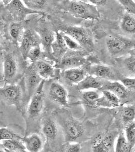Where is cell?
Wrapping results in <instances>:
<instances>
[{
	"instance_id": "1",
	"label": "cell",
	"mask_w": 135,
	"mask_h": 152,
	"mask_svg": "<svg viewBox=\"0 0 135 152\" xmlns=\"http://www.w3.org/2000/svg\"><path fill=\"white\" fill-rule=\"evenodd\" d=\"M108 52L113 57H120L134 50L135 41L119 35H111L106 40Z\"/></svg>"
},
{
	"instance_id": "2",
	"label": "cell",
	"mask_w": 135,
	"mask_h": 152,
	"mask_svg": "<svg viewBox=\"0 0 135 152\" xmlns=\"http://www.w3.org/2000/svg\"><path fill=\"white\" fill-rule=\"evenodd\" d=\"M0 99L21 111L23 99L22 87L20 84H8L0 87Z\"/></svg>"
},
{
	"instance_id": "3",
	"label": "cell",
	"mask_w": 135,
	"mask_h": 152,
	"mask_svg": "<svg viewBox=\"0 0 135 152\" xmlns=\"http://www.w3.org/2000/svg\"><path fill=\"white\" fill-rule=\"evenodd\" d=\"M69 12L76 18L98 20L100 13L96 6L80 1H72L68 6Z\"/></svg>"
},
{
	"instance_id": "4",
	"label": "cell",
	"mask_w": 135,
	"mask_h": 152,
	"mask_svg": "<svg viewBox=\"0 0 135 152\" xmlns=\"http://www.w3.org/2000/svg\"><path fill=\"white\" fill-rule=\"evenodd\" d=\"M61 119V126L66 142H75L83 135L85 128L80 121L68 115Z\"/></svg>"
},
{
	"instance_id": "5",
	"label": "cell",
	"mask_w": 135,
	"mask_h": 152,
	"mask_svg": "<svg viewBox=\"0 0 135 152\" xmlns=\"http://www.w3.org/2000/svg\"><path fill=\"white\" fill-rule=\"evenodd\" d=\"M44 84L45 80H43L30 99L27 110L28 117L30 119L38 117L43 112L44 107Z\"/></svg>"
},
{
	"instance_id": "6",
	"label": "cell",
	"mask_w": 135,
	"mask_h": 152,
	"mask_svg": "<svg viewBox=\"0 0 135 152\" xmlns=\"http://www.w3.org/2000/svg\"><path fill=\"white\" fill-rule=\"evenodd\" d=\"M62 31L77 42L83 49L89 51L93 50L94 43L92 37L83 28L76 26L68 27L63 29Z\"/></svg>"
},
{
	"instance_id": "7",
	"label": "cell",
	"mask_w": 135,
	"mask_h": 152,
	"mask_svg": "<svg viewBox=\"0 0 135 152\" xmlns=\"http://www.w3.org/2000/svg\"><path fill=\"white\" fill-rule=\"evenodd\" d=\"M5 7L14 20L18 23L24 20L26 16L30 14L41 13V12L28 8L21 0H13Z\"/></svg>"
},
{
	"instance_id": "8",
	"label": "cell",
	"mask_w": 135,
	"mask_h": 152,
	"mask_svg": "<svg viewBox=\"0 0 135 152\" xmlns=\"http://www.w3.org/2000/svg\"><path fill=\"white\" fill-rule=\"evenodd\" d=\"M74 53L66 54L58 61L55 67L58 69L63 71L66 69L81 67L85 64L86 59L83 56L80 54L76 53L77 51H73Z\"/></svg>"
},
{
	"instance_id": "9",
	"label": "cell",
	"mask_w": 135,
	"mask_h": 152,
	"mask_svg": "<svg viewBox=\"0 0 135 152\" xmlns=\"http://www.w3.org/2000/svg\"><path fill=\"white\" fill-rule=\"evenodd\" d=\"M40 44L41 39L37 33L30 29L24 31L20 41V49L24 60H26L28 52L33 47L40 46Z\"/></svg>"
},
{
	"instance_id": "10",
	"label": "cell",
	"mask_w": 135,
	"mask_h": 152,
	"mask_svg": "<svg viewBox=\"0 0 135 152\" xmlns=\"http://www.w3.org/2000/svg\"><path fill=\"white\" fill-rule=\"evenodd\" d=\"M49 96L51 100L63 107L68 106V94L63 86L58 82H53L49 89Z\"/></svg>"
},
{
	"instance_id": "11",
	"label": "cell",
	"mask_w": 135,
	"mask_h": 152,
	"mask_svg": "<svg viewBox=\"0 0 135 152\" xmlns=\"http://www.w3.org/2000/svg\"><path fill=\"white\" fill-rule=\"evenodd\" d=\"M43 79L36 73L33 64L28 67L24 79L26 95L30 99L35 91L38 88Z\"/></svg>"
},
{
	"instance_id": "12",
	"label": "cell",
	"mask_w": 135,
	"mask_h": 152,
	"mask_svg": "<svg viewBox=\"0 0 135 152\" xmlns=\"http://www.w3.org/2000/svg\"><path fill=\"white\" fill-rule=\"evenodd\" d=\"M3 69L4 78L6 82H11L15 79L18 72V64L12 54H8L4 57Z\"/></svg>"
},
{
	"instance_id": "13",
	"label": "cell",
	"mask_w": 135,
	"mask_h": 152,
	"mask_svg": "<svg viewBox=\"0 0 135 152\" xmlns=\"http://www.w3.org/2000/svg\"><path fill=\"white\" fill-rule=\"evenodd\" d=\"M89 72L91 75L101 79L116 81L118 78L113 69L106 65H94L90 66Z\"/></svg>"
},
{
	"instance_id": "14",
	"label": "cell",
	"mask_w": 135,
	"mask_h": 152,
	"mask_svg": "<svg viewBox=\"0 0 135 152\" xmlns=\"http://www.w3.org/2000/svg\"><path fill=\"white\" fill-rule=\"evenodd\" d=\"M33 65L36 73L44 80L55 78L57 76L56 67L48 62L40 60L33 62Z\"/></svg>"
},
{
	"instance_id": "15",
	"label": "cell",
	"mask_w": 135,
	"mask_h": 152,
	"mask_svg": "<svg viewBox=\"0 0 135 152\" xmlns=\"http://www.w3.org/2000/svg\"><path fill=\"white\" fill-rule=\"evenodd\" d=\"M42 132L46 140L48 141H53L57 138L59 128L57 122L52 118H47L42 122Z\"/></svg>"
},
{
	"instance_id": "16",
	"label": "cell",
	"mask_w": 135,
	"mask_h": 152,
	"mask_svg": "<svg viewBox=\"0 0 135 152\" xmlns=\"http://www.w3.org/2000/svg\"><path fill=\"white\" fill-rule=\"evenodd\" d=\"M68 49L63 40L62 33L56 32L55 40L51 46L53 58L59 61L67 52Z\"/></svg>"
},
{
	"instance_id": "17",
	"label": "cell",
	"mask_w": 135,
	"mask_h": 152,
	"mask_svg": "<svg viewBox=\"0 0 135 152\" xmlns=\"http://www.w3.org/2000/svg\"><path fill=\"white\" fill-rule=\"evenodd\" d=\"M39 36L41 39V44L43 45V48L45 53L47 56L53 58L51 51V46L55 38L53 31L48 28H43L39 31Z\"/></svg>"
},
{
	"instance_id": "18",
	"label": "cell",
	"mask_w": 135,
	"mask_h": 152,
	"mask_svg": "<svg viewBox=\"0 0 135 152\" xmlns=\"http://www.w3.org/2000/svg\"><path fill=\"white\" fill-rule=\"evenodd\" d=\"M21 141L24 144L27 151L38 152L42 151L43 147V142L39 135L33 133L30 136L22 137Z\"/></svg>"
},
{
	"instance_id": "19",
	"label": "cell",
	"mask_w": 135,
	"mask_h": 152,
	"mask_svg": "<svg viewBox=\"0 0 135 152\" xmlns=\"http://www.w3.org/2000/svg\"><path fill=\"white\" fill-rule=\"evenodd\" d=\"M103 80L91 75H87L81 82L78 84V88L80 90H89L90 89H101L104 85Z\"/></svg>"
},
{
	"instance_id": "20",
	"label": "cell",
	"mask_w": 135,
	"mask_h": 152,
	"mask_svg": "<svg viewBox=\"0 0 135 152\" xmlns=\"http://www.w3.org/2000/svg\"><path fill=\"white\" fill-rule=\"evenodd\" d=\"M101 90H109L118 96L120 99L126 98L130 94V92H133L128 90L120 82L116 81H109L106 83L104 82Z\"/></svg>"
},
{
	"instance_id": "21",
	"label": "cell",
	"mask_w": 135,
	"mask_h": 152,
	"mask_svg": "<svg viewBox=\"0 0 135 152\" xmlns=\"http://www.w3.org/2000/svg\"><path fill=\"white\" fill-rule=\"evenodd\" d=\"M87 75L85 70L81 67H76L63 71L64 78L73 84H78Z\"/></svg>"
},
{
	"instance_id": "22",
	"label": "cell",
	"mask_w": 135,
	"mask_h": 152,
	"mask_svg": "<svg viewBox=\"0 0 135 152\" xmlns=\"http://www.w3.org/2000/svg\"><path fill=\"white\" fill-rule=\"evenodd\" d=\"M2 145L6 152H26V149L22 142L20 140H8L2 141Z\"/></svg>"
},
{
	"instance_id": "23",
	"label": "cell",
	"mask_w": 135,
	"mask_h": 152,
	"mask_svg": "<svg viewBox=\"0 0 135 152\" xmlns=\"http://www.w3.org/2000/svg\"><path fill=\"white\" fill-rule=\"evenodd\" d=\"M121 28L125 33L134 34L135 31V18L134 14L128 12L123 16L121 23Z\"/></svg>"
},
{
	"instance_id": "24",
	"label": "cell",
	"mask_w": 135,
	"mask_h": 152,
	"mask_svg": "<svg viewBox=\"0 0 135 152\" xmlns=\"http://www.w3.org/2000/svg\"><path fill=\"white\" fill-rule=\"evenodd\" d=\"M115 143L114 151L116 152H130L134 149L131 146L123 133L118 135Z\"/></svg>"
},
{
	"instance_id": "25",
	"label": "cell",
	"mask_w": 135,
	"mask_h": 152,
	"mask_svg": "<svg viewBox=\"0 0 135 152\" xmlns=\"http://www.w3.org/2000/svg\"><path fill=\"white\" fill-rule=\"evenodd\" d=\"M9 34L12 40L17 43L18 42H20L21 38L23 34V28L18 22L13 23L10 25L8 29Z\"/></svg>"
},
{
	"instance_id": "26",
	"label": "cell",
	"mask_w": 135,
	"mask_h": 152,
	"mask_svg": "<svg viewBox=\"0 0 135 152\" xmlns=\"http://www.w3.org/2000/svg\"><path fill=\"white\" fill-rule=\"evenodd\" d=\"M135 107L134 105H128L123 107L122 112V120L125 125L135 121Z\"/></svg>"
},
{
	"instance_id": "27",
	"label": "cell",
	"mask_w": 135,
	"mask_h": 152,
	"mask_svg": "<svg viewBox=\"0 0 135 152\" xmlns=\"http://www.w3.org/2000/svg\"><path fill=\"white\" fill-rule=\"evenodd\" d=\"M45 54L46 56L45 52L42 51L40 46H36L31 48L28 52L26 59H28L30 61L35 62L44 58L45 57Z\"/></svg>"
},
{
	"instance_id": "28",
	"label": "cell",
	"mask_w": 135,
	"mask_h": 152,
	"mask_svg": "<svg viewBox=\"0 0 135 152\" xmlns=\"http://www.w3.org/2000/svg\"><path fill=\"white\" fill-rule=\"evenodd\" d=\"M125 137L131 146L134 148L135 143V121L126 125L125 129Z\"/></svg>"
},
{
	"instance_id": "29",
	"label": "cell",
	"mask_w": 135,
	"mask_h": 152,
	"mask_svg": "<svg viewBox=\"0 0 135 152\" xmlns=\"http://www.w3.org/2000/svg\"><path fill=\"white\" fill-rule=\"evenodd\" d=\"M115 138L114 135L111 133H104L101 143L107 151V152L114 151V145Z\"/></svg>"
},
{
	"instance_id": "30",
	"label": "cell",
	"mask_w": 135,
	"mask_h": 152,
	"mask_svg": "<svg viewBox=\"0 0 135 152\" xmlns=\"http://www.w3.org/2000/svg\"><path fill=\"white\" fill-rule=\"evenodd\" d=\"M22 137L8 128H2L0 129V141L13 139L21 140Z\"/></svg>"
},
{
	"instance_id": "31",
	"label": "cell",
	"mask_w": 135,
	"mask_h": 152,
	"mask_svg": "<svg viewBox=\"0 0 135 152\" xmlns=\"http://www.w3.org/2000/svg\"><path fill=\"white\" fill-rule=\"evenodd\" d=\"M62 33L64 42L66 44L68 49H69L74 51H81L82 50H83V47H81L77 42L75 41L74 39H73V38L65 34L64 33Z\"/></svg>"
},
{
	"instance_id": "32",
	"label": "cell",
	"mask_w": 135,
	"mask_h": 152,
	"mask_svg": "<svg viewBox=\"0 0 135 152\" xmlns=\"http://www.w3.org/2000/svg\"><path fill=\"white\" fill-rule=\"evenodd\" d=\"M22 2L28 8L40 12L45 6L46 0H22Z\"/></svg>"
},
{
	"instance_id": "33",
	"label": "cell",
	"mask_w": 135,
	"mask_h": 152,
	"mask_svg": "<svg viewBox=\"0 0 135 152\" xmlns=\"http://www.w3.org/2000/svg\"><path fill=\"white\" fill-rule=\"evenodd\" d=\"M82 96L88 104L94 105L96 101L100 97V95L95 90H89L83 92Z\"/></svg>"
},
{
	"instance_id": "34",
	"label": "cell",
	"mask_w": 135,
	"mask_h": 152,
	"mask_svg": "<svg viewBox=\"0 0 135 152\" xmlns=\"http://www.w3.org/2000/svg\"><path fill=\"white\" fill-rule=\"evenodd\" d=\"M102 92L103 96H104L105 99L110 104H112L114 107L120 106V99L115 94L108 90H102Z\"/></svg>"
},
{
	"instance_id": "35",
	"label": "cell",
	"mask_w": 135,
	"mask_h": 152,
	"mask_svg": "<svg viewBox=\"0 0 135 152\" xmlns=\"http://www.w3.org/2000/svg\"><path fill=\"white\" fill-rule=\"evenodd\" d=\"M131 54L128 57H126L123 61V64L125 67L131 73L134 75L135 73V54L134 50H132Z\"/></svg>"
},
{
	"instance_id": "36",
	"label": "cell",
	"mask_w": 135,
	"mask_h": 152,
	"mask_svg": "<svg viewBox=\"0 0 135 152\" xmlns=\"http://www.w3.org/2000/svg\"><path fill=\"white\" fill-rule=\"evenodd\" d=\"M120 83L129 90L130 91L134 92L135 91V78H128L124 77L120 80Z\"/></svg>"
},
{
	"instance_id": "37",
	"label": "cell",
	"mask_w": 135,
	"mask_h": 152,
	"mask_svg": "<svg viewBox=\"0 0 135 152\" xmlns=\"http://www.w3.org/2000/svg\"><path fill=\"white\" fill-rule=\"evenodd\" d=\"M81 145L78 142H67L64 145L63 150L65 152H79L81 150Z\"/></svg>"
},
{
	"instance_id": "38",
	"label": "cell",
	"mask_w": 135,
	"mask_h": 152,
	"mask_svg": "<svg viewBox=\"0 0 135 152\" xmlns=\"http://www.w3.org/2000/svg\"><path fill=\"white\" fill-rule=\"evenodd\" d=\"M130 13L135 14V3L134 0H118Z\"/></svg>"
},
{
	"instance_id": "39",
	"label": "cell",
	"mask_w": 135,
	"mask_h": 152,
	"mask_svg": "<svg viewBox=\"0 0 135 152\" xmlns=\"http://www.w3.org/2000/svg\"><path fill=\"white\" fill-rule=\"evenodd\" d=\"M104 135V133H98V134L96 135L92 140V142H91L92 147L97 145L99 143H100L101 141H102V138H103Z\"/></svg>"
},
{
	"instance_id": "40",
	"label": "cell",
	"mask_w": 135,
	"mask_h": 152,
	"mask_svg": "<svg viewBox=\"0 0 135 152\" xmlns=\"http://www.w3.org/2000/svg\"><path fill=\"white\" fill-rule=\"evenodd\" d=\"M92 4L95 6H104L107 3V0H89Z\"/></svg>"
},
{
	"instance_id": "41",
	"label": "cell",
	"mask_w": 135,
	"mask_h": 152,
	"mask_svg": "<svg viewBox=\"0 0 135 152\" xmlns=\"http://www.w3.org/2000/svg\"><path fill=\"white\" fill-rule=\"evenodd\" d=\"M13 0H2L3 4L5 6L8 5L9 3H10Z\"/></svg>"
},
{
	"instance_id": "42",
	"label": "cell",
	"mask_w": 135,
	"mask_h": 152,
	"mask_svg": "<svg viewBox=\"0 0 135 152\" xmlns=\"http://www.w3.org/2000/svg\"><path fill=\"white\" fill-rule=\"evenodd\" d=\"M6 152L2 144H0V152Z\"/></svg>"
},
{
	"instance_id": "43",
	"label": "cell",
	"mask_w": 135,
	"mask_h": 152,
	"mask_svg": "<svg viewBox=\"0 0 135 152\" xmlns=\"http://www.w3.org/2000/svg\"><path fill=\"white\" fill-rule=\"evenodd\" d=\"M3 2H2V0H0V8L2 7V6H3Z\"/></svg>"
},
{
	"instance_id": "44",
	"label": "cell",
	"mask_w": 135,
	"mask_h": 152,
	"mask_svg": "<svg viewBox=\"0 0 135 152\" xmlns=\"http://www.w3.org/2000/svg\"><path fill=\"white\" fill-rule=\"evenodd\" d=\"M1 41H2V37H1V33H0V45H1Z\"/></svg>"
},
{
	"instance_id": "45",
	"label": "cell",
	"mask_w": 135,
	"mask_h": 152,
	"mask_svg": "<svg viewBox=\"0 0 135 152\" xmlns=\"http://www.w3.org/2000/svg\"><path fill=\"white\" fill-rule=\"evenodd\" d=\"M72 1H83V2H86L87 0H72Z\"/></svg>"
}]
</instances>
